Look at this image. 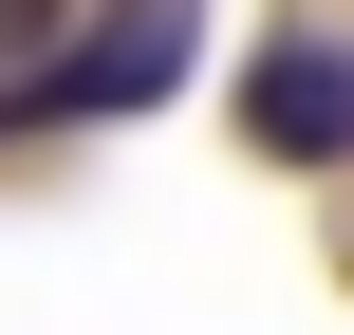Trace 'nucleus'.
<instances>
[{
  "mask_svg": "<svg viewBox=\"0 0 354 335\" xmlns=\"http://www.w3.org/2000/svg\"><path fill=\"white\" fill-rule=\"evenodd\" d=\"M37 19H56V0H0V93L37 75Z\"/></svg>",
  "mask_w": 354,
  "mask_h": 335,
  "instance_id": "obj_3",
  "label": "nucleus"
},
{
  "mask_svg": "<svg viewBox=\"0 0 354 335\" xmlns=\"http://www.w3.org/2000/svg\"><path fill=\"white\" fill-rule=\"evenodd\" d=\"M187 56H205V0H93V19L0 93V131H112V112L187 93Z\"/></svg>",
  "mask_w": 354,
  "mask_h": 335,
  "instance_id": "obj_1",
  "label": "nucleus"
},
{
  "mask_svg": "<svg viewBox=\"0 0 354 335\" xmlns=\"http://www.w3.org/2000/svg\"><path fill=\"white\" fill-rule=\"evenodd\" d=\"M243 131H261L280 168H354V37L280 19V37H261V75H243Z\"/></svg>",
  "mask_w": 354,
  "mask_h": 335,
  "instance_id": "obj_2",
  "label": "nucleus"
}]
</instances>
